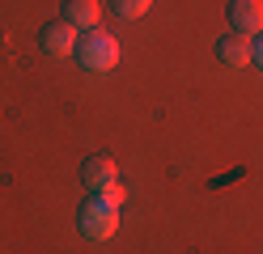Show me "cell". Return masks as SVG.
Wrapping results in <instances>:
<instances>
[{
  "label": "cell",
  "instance_id": "cell-1",
  "mask_svg": "<svg viewBox=\"0 0 263 254\" xmlns=\"http://www.w3.org/2000/svg\"><path fill=\"white\" fill-rule=\"evenodd\" d=\"M77 60L89 68V72H110L119 64V43L110 38L106 30H85L77 38Z\"/></svg>",
  "mask_w": 263,
  "mask_h": 254
},
{
  "label": "cell",
  "instance_id": "cell-2",
  "mask_svg": "<svg viewBox=\"0 0 263 254\" xmlns=\"http://www.w3.org/2000/svg\"><path fill=\"white\" fill-rule=\"evenodd\" d=\"M77 225H81V233H85V237H93V242H106V237L119 229V216H115L110 203H102L98 195H89L85 208H81V216H77Z\"/></svg>",
  "mask_w": 263,
  "mask_h": 254
},
{
  "label": "cell",
  "instance_id": "cell-3",
  "mask_svg": "<svg viewBox=\"0 0 263 254\" xmlns=\"http://www.w3.org/2000/svg\"><path fill=\"white\" fill-rule=\"evenodd\" d=\"M229 26L238 34H263V0H229Z\"/></svg>",
  "mask_w": 263,
  "mask_h": 254
},
{
  "label": "cell",
  "instance_id": "cell-4",
  "mask_svg": "<svg viewBox=\"0 0 263 254\" xmlns=\"http://www.w3.org/2000/svg\"><path fill=\"white\" fill-rule=\"evenodd\" d=\"M39 47L47 51V55H68V51H77V26H68L64 17L51 22V26H43Z\"/></svg>",
  "mask_w": 263,
  "mask_h": 254
},
{
  "label": "cell",
  "instance_id": "cell-5",
  "mask_svg": "<svg viewBox=\"0 0 263 254\" xmlns=\"http://www.w3.org/2000/svg\"><path fill=\"white\" fill-rule=\"evenodd\" d=\"M251 55H255V43L246 38V34H238V30H229L225 38H217V60H221V64H229V68H238V64H251Z\"/></svg>",
  "mask_w": 263,
  "mask_h": 254
},
{
  "label": "cell",
  "instance_id": "cell-6",
  "mask_svg": "<svg viewBox=\"0 0 263 254\" xmlns=\"http://www.w3.org/2000/svg\"><path fill=\"white\" fill-rule=\"evenodd\" d=\"M115 178H119V169H115V161H110V157H89L85 165H81V182H85L93 195H98V191H106Z\"/></svg>",
  "mask_w": 263,
  "mask_h": 254
},
{
  "label": "cell",
  "instance_id": "cell-7",
  "mask_svg": "<svg viewBox=\"0 0 263 254\" xmlns=\"http://www.w3.org/2000/svg\"><path fill=\"white\" fill-rule=\"evenodd\" d=\"M64 22L77 30H98V0H64Z\"/></svg>",
  "mask_w": 263,
  "mask_h": 254
},
{
  "label": "cell",
  "instance_id": "cell-8",
  "mask_svg": "<svg viewBox=\"0 0 263 254\" xmlns=\"http://www.w3.org/2000/svg\"><path fill=\"white\" fill-rule=\"evenodd\" d=\"M144 9H149V0H115V13L119 17H140Z\"/></svg>",
  "mask_w": 263,
  "mask_h": 254
},
{
  "label": "cell",
  "instance_id": "cell-9",
  "mask_svg": "<svg viewBox=\"0 0 263 254\" xmlns=\"http://www.w3.org/2000/svg\"><path fill=\"white\" fill-rule=\"evenodd\" d=\"M98 199H102V203H110V208H119V203L127 199V191H123V186H119V182H110V186H106V191H98Z\"/></svg>",
  "mask_w": 263,
  "mask_h": 254
},
{
  "label": "cell",
  "instance_id": "cell-10",
  "mask_svg": "<svg viewBox=\"0 0 263 254\" xmlns=\"http://www.w3.org/2000/svg\"><path fill=\"white\" fill-rule=\"evenodd\" d=\"M251 60H255V64L263 68V34H259V43H255V55H251Z\"/></svg>",
  "mask_w": 263,
  "mask_h": 254
}]
</instances>
